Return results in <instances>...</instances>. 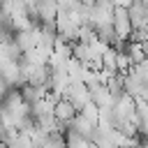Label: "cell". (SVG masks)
Instances as JSON below:
<instances>
[{
  "mask_svg": "<svg viewBox=\"0 0 148 148\" xmlns=\"http://www.w3.org/2000/svg\"><path fill=\"white\" fill-rule=\"evenodd\" d=\"M14 42H16V46H18L23 53L32 51V49L37 46V28H32V30H18V32H14Z\"/></svg>",
  "mask_w": 148,
  "mask_h": 148,
  "instance_id": "obj_4",
  "label": "cell"
},
{
  "mask_svg": "<svg viewBox=\"0 0 148 148\" xmlns=\"http://www.w3.org/2000/svg\"><path fill=\"white\" fill-rule=\"evenodd\" d=\"M62 97H65V99H69L79 111H81L86 104H90V90L86 88V83H69Z\"/></svg>",
  "mask_w": 148,
  "mask_h": 148,
  "instance_id": "obj_3",
  "label": "cell"
},
{
  "mask_svg": "<svg viewBox=\"0 0 148 148\" xmlns=\"http://www.w3.org/2000/svg\"><path fill=\"white\" fill-rule=\"evenodd\" d=\"M116 65H118V74H127V72L134 67V62L130 60L127 51H118V56H116Z\"/></svg>",
  "mask_w": 148,
  "mask_h": 148,
  "instance_id": "obj_8",
  "label": "cell"
},
{
  "mask_svg": "<svg viewBox=\"0 0 148 148\" xmlns=\"http://www.w3.org/2000/svg\"><path fill=\"white\" fill-rule=\"evenodd\" d=\"M53 116H56V123L62 127V130H67L74 120H76V116H79V109L69 102V99H58L56 102V109H53Z\"/></svg>",
  "mask_w": 148,
  "mask_h": 148,
  "instance_id": "obj_2",
  "label": "cell"
},
{
  "mask_svg": "<svg viewBox=\"0 0 148 148\" xmlns=\"http://www.w3.org/2000/svg\"><path fill=\"white\" fill-rule=\"evenodd\" d=\"M113 32H116V37L120 42H130L132 39L134 25H132V18H130V9L113 5Z\"/></svg>",
  "mask_w": 148,
  "mask_h": 148,
  "instance_id": "obj_1",
  "label": "cell"
},
{
  "mask_svg": "<svg viewBox=\"0 0 148 148\" xmlns=\"http://www.w3.org/2000/svg\"><path fill=\"white\" fill-rule=\"evenodd\" d=\"M95 127L97 125H92L90 120H86L83 116H76V120L67 127V130H72V132H76L81 139H86V141H92V132H95Z\"/></svg>",
  "mask_w": 148,
  "mask_h": 148,
  "instance_id": "obj_5",
  "label": "cell"
},
{
  "mask_svg": "<svg viewBox=\"0 0 148 148\" xmlns=\"http://www.w3.org/2000/svg\"><path fill=\"white\" fill-rule=\"evenodd\" d=\"M116 56H118V51H116L113 46H109V49L102 53V69H106V72H111V74H118Z\"/></svg>",
  "mask_w": 148,
  "mask_h": 148,
  "instance_id": "obj_7",
  "label": "cell"
},
{
  "mask_svg": "<svg viewBox=\"0 0 148 148\" xmlns=\"http://www.w3.org/2000/svg\"><path fill=\"white\" fill-rule=\"evenodd\" d=\"M79 116H83V118H86V120H90L92 125H97V123H99V109H97L92 102H90V104H86V106L79 111Z\"/></svg>",
  "mask_w": 148,
  "mask_h": 148,
  "instance_id": "obj_9",
  "label": "cell"
},
{
  "mask_svg": "<svg viewBox=\"0 0 148 148\" xmlns=\"http://www.w3.org/2000/svg\"><path fill=\"white\" fill-rule=\"evenodd\" d=\"M123 51H127V56H130V60H132L134 65H141V62L148 60L146 46H143L141 42H125V49H123Z\"/></svg>",
  "mask_w": 148,
  "mask_h": 148,
  "instance_id": "obj_6",
  "label": "cell"
},
{
  "mask_svg": "<svg viewBox=\"0 0 148 148\" xmlns=\"http://www.w3.org/2000/svg\"><path fill=\"white\" fill-rule=\"evenodd\" d=\"M95 5H113V0H95Z\"/></svg>",
  "mask_w": 148,
  "mask_h": 148,
  "instance_id": "obj_10",
  "label": "cell"
}]
</instances>
